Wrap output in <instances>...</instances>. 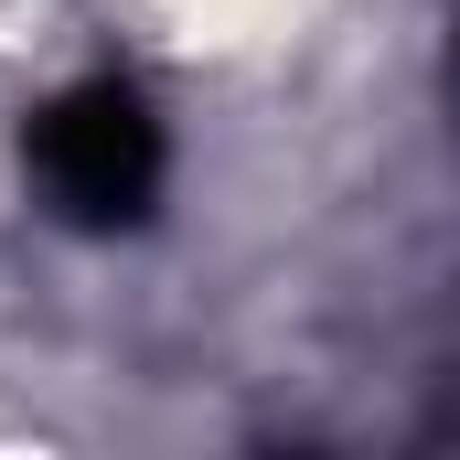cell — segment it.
Instances as JSON below:
<instances>
[{"mask_svg": "<svg viewBox=\"0 0 460 460\" xmlns=\"http://www.w3.org/2000/svg\"><path fill=\"white\" fill-rule=\"evenodd\" d=\"M161 172H172L161 118L139 108V86H118V75L54 97L43 128H32V182L54 193L65 226H139L150 193H161Z\"/></svg>", "mask_w": 460, "mask_h": 460, "instance_id": "6da1fadb", "label": "cell"}]
</instances>
